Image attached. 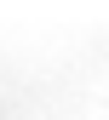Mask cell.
I'll list each match as a JSON object with an SVG mask.
<instances>
[{"instance_id": "6da1fadb", "label": "cell", "mask_w": 109, "mask_h": 120, "mask_svg": "<svg viewBox=\"0 0 109 120\" xmlns=\"http://www.w3.org/2000/svg\"><path fill=\"white\" fill-rule=\"evenodd\" d=\"M0 120H81L69 103H57L52 92L29 86V74H6L0 69Z\"/></svg>"}]
</instances>
